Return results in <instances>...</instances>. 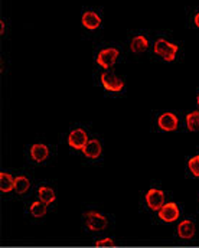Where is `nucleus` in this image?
I'll use <instances>...</instances> for the list:
<instances>
[{"mask_svg": "<svg viewBox=\"0 0 199 248\" xmlns=\"http://www.w3.org/2000/svg\"><path fill=\"white\" fill-rule=\"evenodd\" d=\"M152 52H153V55H156L157 58H160L163 61L172 62L178 58L179 46L165 36H157L153 42Z\"/></svg>", "mask_w": 199, "mask_h": 248, "instance_id": "nucleus-1", "label": "nucleus"}, {"mask_svg": "<svg viewBox=\"0 0 199 248\" xmlns=\"http://www.w3.org/2000/svg\"><path fill=\"white\" fill-rule=\"evenodd\" d=\"M122 57V51L117 46H103L95 54V62L103 69H111Z\"/></svg>", "mask_w": 199, "mask_h": 248, "instance_id": "nucleus-2", "label": "nucleus"}, {"mask_svg": "<svg viewBox=\"0 0 199 248\" xmlns=\"http://www.w3.org/2000/svg\"><path fill=\"white\" fill-rule=\"evenodd\" d=\"M100 81H101V85L110 93H120L124 88L123 78L113 72H108V71H106L100 75Z\"/></svg>", "mask_w": 199, "mask_h": 248, "instance_id": "nucleus-3", "label": "nucleus"}, {"mask_svg": "<svg viewBox=\"0 0 199 248\" xmlns=\"http://www.w3.org/2000/svg\"><path fill=\"white\" fill-rule=\"evenodd\" d=\"M165 192L159 187H150L144 195V202L152 211H159L165 205Z\"/></svg>", "mask_w": 199, "mask_h": 248, "instance_id": "nucleus-4", "label": "nucleus"}, {"mask_svg": "<svg viewBox=\"0 0 199 248\" xmlns=\"http://www.w3.org/2000/svg\"><path fill=\"white\" fill-rule=\"evenodd\" d=\"M84 219H85V225L88 230L91 231H103L107 228L108 225V221L104 215L95 212V211H90L84 215Z\"/></svg>", "mask_w": 199, "mask_h": 248, "instance_id": "nucleus-5", "label": "nucleus"}, {"mask_svg": "<svg viewBox=\"0 0 199 248\" xmlns=\"http://www.w3.org/2000/svg\"><path fill=\"white\" fill-rule=\"evenodd\" d=\"M150 46L149 38L144 33H133L129 38V49L132 54H141L146 52Z\"/></svg>", "mask_w": 199, "mask_h": 248, "instance_id": "nucleus-6", "label": "nucleus"}, {"mask_svg": "<svg viewBox=\"0 0 199 248\" xmlns=\"http://www.w3.org/2000/svg\"><path fill=\"white\" fill-rule=\"evenodd\" d=\"M101 22H103V17L101 15L97 12V10H85L82 13V17H81V23L82 26L87 29V31H97L100 26H101Z\"/></svg>", "mask_w": 199, "mask_h": 248, "instance_id": "nucleus-7", "label": "nucleus"}, {"mask_svg": "<svg viewBox=\"0 0 199 248\" xmlns=\"http://www.w3.org/2000/svg\"><path fill=\"white\" fill-rule=\"evenodd\" d=\"M88 141H90L88 134L82 128H74L68 136V144L72 149H77V150H82L87 146Z\"/></svg>", "mask_w": 199, "mask_h": 248, "instance_id": "nucleus-8", "label": "nucleus"}, {"mask_svg": "<svg viewBox=\"0 0 199 248\" xmlns=\"http://www.w3.org/2000/svg\"><path fill=\"white\" fill-rule=\"evenodd\" d=\"M179 206L173 202H169V203H165L159 211H157V215L162 221L165 222H173L179 218Z\"/></svg>", "mask_w": 199, "mask_h": 248, "instance_id": "nucleus-9", "label": "nucleus"}, {"mask_svg": "<svg viewBox=\"0 0 199 248\" xmlns=\"http://www.w3.org/2000/svg\"><path fill=\"white\" fill-rule=\"evenodd\" d=\"M179 125V120L173 113H162L157 119V127L163 131H175Z\"/></svg>", "mask_w": 199, "mask_h": 248, "instance_id": "nucleus-10", "label": "nucleus"}, {"mask_svg": "<svg viewBox=\"0 0 199 248\" xmlns=\"http://www.w3.org/2000/svg\"><path fill=\"white\" fill-rule=\"evenodd\" d=\"M29 155H31L32 160H35L36 163H42L49 156V147L46 144H44V143L32 144L31 149H29Z\"/></svg>", "mask_w": 199, "mask_h": 248, "instance_id": "nucleus-11", "label": "nucleus"}, {"mask_svg": "<svg viewBox=\"0 0 199 248\" xmlns=\"http://www.w3.org/2000/svg\"><path fill=\"white\" fill-rule=\"evenodd\" d=\"M101 152H103L101 143H100L98 140H95V139L90 140V141L87 143V146L82 149L84 156L88 157V159H97V157H100Z\"/></svg>", "mask_w": 199, "mask_h": 248, "instance_id": "nucleus-12", "label": "nucleus"}, {"mask_svg": "<svg viewBox=\"0 0 199 248\" xmlns=\"http://www.w3.org/2000/svg\"><path fill=\"white\" fill-rule=\"evenodd\" d=\"M178 235L182 238V240H189L195 235V224L189 219H185L182 221L179 225H178Z\"/></svg>", "mask_w": 199, "mask_h": 248, "instance_id": "nucleus-13", "label": "nucleus"}, {"mask_svg": "<svg viewBox=\"0 0 199 248\" xmlns=\"http://www.w3.org/2000/svg\"><path fill=\"white\" fill-rule=\"evenodd\" d=\"M38 198L42 203L45 205H51L55 201V192L52 187L46 185H42L38 189Z\"/></svg>", "mask_w": 199, "mask_h": 248, "instance_id": "nucleus-14", "label": "nucleus"}, {"mask_svg": "<svg viewBox=\"0 0 199 248\" xmlns=\"http://www.w3.org/2000/svg\"><path fill=\"white\" fill-rule=\"evenodd\" d=\"M0 189L3 193H7L10 190H15V179L9 173H1L0 175Z\"/></svg>", "mask_w": 199, "mask_h": 248, "instance_id": "nucleus-15", "label": "nucleus"}, {"mask_svg": "<svg viewBox=\"0 0 199 248\" xmlns=\"http://www.w3.org/2000/svg\"><path fill=\"white\" fill-rule=\"evenodd\" d=\"M31 187V181L25 176V175H20L15 179V192L22 195L25 192H28V189Z\"/></svg>", "mask_w": 199, "mask_h": 248, "instance_id": "nucleus-16", "label": "nucleus"}, {"mask_svg": "<svg viewBox=\"0 0 199 248\" xmlns=\"http://www.w3.org/2000/svg\"><path fill=\"white\" fill-rule=\"evenodd\" d=\"M29 212H31V215L35 217V218H42V217H45V214H46V205L42 203L41 201L32 202L31 206H29Z\"/></svg>", "mask_w": 199, "mask_h": 248, "instance_id": "nucleus-17", "label": "nucleus"}, {"mask_svg": "<svg viewBox=\"0 0 199 248\" xmlns=\"http://www.w3.org/2000/svg\"><path fill=\"white\" fill-rule=\"evenodd\" d=\"M186 127L189 131H199V111H192L186 116Z\"/></svg>", "mask_w": 199, "mask_h": 248, "instance_id": "nucleus-18", "label": "nucleus"}, {"mask_svg": "<svg viewBox=\"0 0 199 248\" xmlns=\"http://www.w3.org/2000/svg\"><path fill=\"white\" fill-rule=\"evenodd\" d=\"M188 169H189V172H191L194 176L199 178V155L191 157V159L188 160Z\"/></svg>", "mask_w": 199, "mask_h": 248, "instance_id": "nucleus-19", "label": "nucleus"}, {"mask_svg": "<svg viewBox=\"0 0 199 248\" xmlns=\"http://www.w3.org/2000/svg\"><path fill=\"white\" fill-rule=\"evenodd\" d=\"M113 244H114V243H113L111 238H104V240H100V241L95 243L97 247H110V246H113Z\"/></svg>", "mask_w": 199, "mask_h": 248, "instance_id": "nucleus-20", "label": "nucleus"}, {"mask_svg": "<svg viewBox=\"0 0 199 248\" xmlns=\"http://www.w3.org/2000/svg\"><path fill=\"white\" fill-rule=\"evenodd\" d=\"M192 23L199 29V10H197V12L192 15Z\"/></svg>", "mask_w": 199, "mask_h": 248, "instance_id": "nucleus-21", "label": "nucleus"}, {"mask_svg": "<svg viewBox=\"0 0 199 248\" xmlns=\"http://www.w3.org/2000/svg\"><path fill=\"white\" fill-rule=\"evenodd\" d=\"M4 29H6V23H4V20H1V35L4 36Z\"/></svg>", "mask_w": 199, "mask_h": 248, "instance_id": "nucleus-22", "label": "nucleus"}, {"mask_svg": "<svg viewBox=\"0 0 199 248\" xmlns=\"http://www.w3.org/2000/svg\"><path fill=\"white\" fill-rule=\"evenodd\" d=\"M197 103H198V106H199V93H198V98H197Z\"/></svg>", "mask_w": 199, "mask_h": 248, "instance_id": "nucleus-23", "label": "nucleus"}]
</instances>
